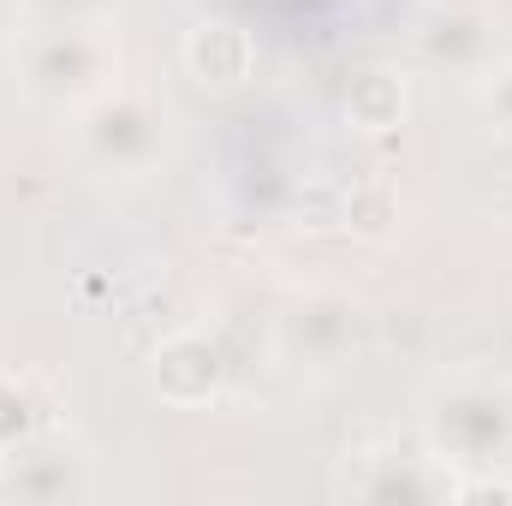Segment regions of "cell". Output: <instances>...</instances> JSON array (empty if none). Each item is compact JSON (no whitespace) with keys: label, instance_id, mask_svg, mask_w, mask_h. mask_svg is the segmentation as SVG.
I'll return each instance as SVG.
<instances>
[{"label":"cell","instance_id":"cell-9","mask_svg":"<svg viewBox=\"0 0 512 506\" xmlns=\"http://www.w3.org/2000/svg\"><path fill=\"white\" fill-rule=\"evenodd\" d=\"M179 66L197 90L233 96L256 78V36L239 18H197L179 42Z\"/></svg>","mask_w":512,"mask_h":506},{"label":"cell","instance_id":"cell-7","mask_svg":"<svg viewBox=\"0 0 512 506\" xmlns=\"http://www.w3.org/2000/svg\"><path fill=\"white\" fill-rule=\"evenodd\" d=\"M340 495L352 501H459V477L429 459V447H399V441H370L358 453H346V477Z\"/></svg>","mask_w":512,"mask_h":506},{"label":"cell","instance_id":"cell-8","mask_svg":"<svg viewBox=\"0 0 512 506\" xmlns=\"http://www.w3.org/2000/svg\"><path fill=\"white\" fill-rule=\"evenodd\" d=\"M149 387L173 411H203L227 387V352L209 328H173L149 352Z\"/></svg>","mask_w":512,"mask_h":506},{"label":"cell","instance_id":"cell-6","mask_svg":"<svg viewBox=\"0 0 512 506\" xmlns=\"http://www.w3.org/2000/svg\"><path fill=\"white\" fill-rule=\"evenodd\" d=\"M96 495V459L78 435H66L60 423L30 435L24 447L0 453V501L18 506H72Z\"/></svg>","mask_w":512,"mask_h":506},{"label":"cell","instance_id":"cell-10","mask_svg":"<svg viewBox=\"0 0 512 506\" xmlns=\"http://www.w3.org/2000/svg\"><path fill=\"white\" fill-rule=\"evenodd\" d=\"M340 114H346V126L358 131V137H393V131L405 126V114H411L405 72L399 66H364V72H352V84L340 96Z\"/></svg>","mask_w":512,"mask_h":506},{"label":"cell","instance_id":"cell-1","mask_svg":"<svg viewBox=\"0 0 512 506\" xmlns=\"http://www.w3.org/2000/svg\"><path fill=\"white\" fill-rule=\"evenodd\" d=\"M6 72L36 114L72 120L78 108H90L102 90L126 78V48L108 18H84V12L24 18L6 48Z\"/></svg>","mask_w":512,"mask_h":506},{"label":"cell","instance_id":"cell-2","mask_svg":"<svg viewBox=\"0 0 512 506\" xmlns=\"http://www.w3.org/2000/svg\"><path fill=\"white\" fill-rule=\"evenodd\" d=\"M417 441L459 477V489L512 477V376L489 364L441 370L417 399Z\"/></svg>","mask_w":512,"mask_h":506},{"label":"cell","instance_id":"cell-12","mask_svg":"<svg viewBox=\"0 0 512 506\" xmlns=\"http://www.w3.org/2000/svg\"><path fill=\"white\" fill-rule=\"evenodd\" d=\"M471 96H477L483 126L495 131L501 143H512V54L495 66V72H489V78H483V84H477V90H471Z\"/></svg>","mask_w":512,"mask_h":506},{"label":"cell","instance_id":"cell-3","mask_svg":"<svg viewBox=\"0 0 512 506\" xmlns=\"http://www.w3.org/2000/svg\"><path fill=\"white\" fill-rule=\"evenodd\" d=\"M66 149L102 185H143L173 155V108L155 90L120 78L114 90H102L90 108L66 120Z\"/></svg>","mask_w":512,"mask_h":506},{"label":"cell","instance_id":"cell-5","mask_svg":"<svg viewBox=\"0 0 512 506\" xmlns=\"http://www.w3.org/2000/svg\"><path fill=\"white\" fill-rule=\"evenodd\" d=\"M507 60V18L495 0H423L411 18V66L453 84H483Z\"/></svg>","mask_w":512,"mask_h":506},{"label":"cell","instance_id":"cell-4","mask_svg":"<svg viewBox=\"0 0 512 506\" xmlns=\"http://www.w3.org/2000/svg\"><path fill=\"white\" fill-rule=\"evenodd\" d=\"M376 316L352 286H304L274 316V364L298 381H340L364 364Z\"/></svg>","mask_w":512,"mask_h":506},{"label":"cell","instance_id":"cell-11","mask_svg":"<svg viewBox=\"0 0 512 506\" xmlns=\"http://www.w3.org/2000/svg\"><path fill=\"white\" fill-rule=\"evenodd\" d=\"M54 429V393L24 370H0V453Z\"/></svg>","mask_w":512,"mask_h":506}]
</instances>
